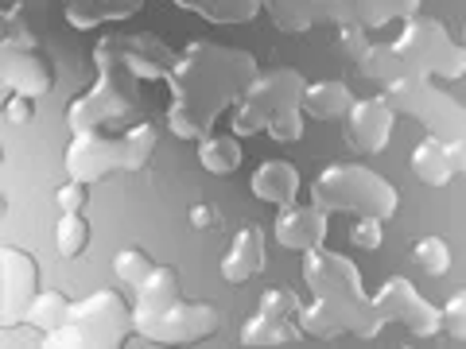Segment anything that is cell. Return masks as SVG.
<instances>
[{"label": "cell", "mask_w": 466, "mask_h": 349, "mask_svg": "<svg viewBox=\"0 0 466 349\" xmlns=\"http://www.w3.org/2000/svg\"><path fill=\"white\" fill-rule=\"evenodd\" d=\"M462 47H466V27H462Z\"/></svg>", "instance_id": "45"}, {"label": "cell", "mask_w": 466, "mask_h": 349, "mask_svg": "<svg viewBox=\"0 0 466 349\" xmlns=\"http://www.w3.org/2000/svg\"><path fill=\"white\" fill-rule=\"evenodd\" d=\"M392 51L404 63V70L416 75H431V78H462L466 75V47L451 39L443 20L431 16H408L400 35L392 39Z\"/></svg>", "instance_id": "8"}, {"label": "cell", "mask_w": 466, "mask_h": 349, "mask_svg": "<svg viewBox=\"0 0 466 349\" xmlns=\"http://www.w3.org/2000/svg\"><path fill=\"white\" fill-rule=\"evenodd\" d=\"M32 116H35V97L8 94V101H5V121L8 125H27Z\"/></svg>", "instance_id": "41"}, {"label": "cell", "mask_w": 466, "mask_h": 349, "mask_svg": "<svg viewBox=\"0 0 466 349\" xmlns=\"http://www.w3.org/2000/svg\"><path fill=\"white\" fill-rule=\"evenodd\" d=\"M311 202L327 214H397V186L361 164H327L311 183Z\"/></svg>", "instance_id": "4"}, {"label": "cell", "mask_w": 466, "mask_h": 349, "mask_svg": "<svg viewBox=\"0 0 466 349\" xmlns=\"http://www.w3.org/2000/svg\"><path fill=\"white\" fill-rule=\"evenodd\" d=\"M86 244H90V222L82 217V210H70L58 217L55 225V249L63 253L66 260H75L86 253Z\"/></svg>", "instance_id": "29"}, {"label": "cell", "mask_w": 466, "mask_h": 349, "mask_svg": "<svg viewBox=\"0 0 466 349\" xmlns=\"http://www.w3.org/2000/svg\"><path fill=\"white\" fill-rule=\"evenodd\" d=\"M385 97L392 101V109L397 113H404V116H412V121L424 125L428 136H440V140L466 136V109L447 90H440L431 75L404 70L400 78H392L385 85Z\"/></svg>", "instance_id": "7"}, {"label": "cell", "mask_w": 466, "mask_h": 349, "mask_svg": "<svg viewBox=\"0 0 466 349\" xmlns=\"http://www.w3.org/2000/svg\"><path fill=\"white\" fill-rule=\"evenodd\" d=\"M272 237L280 249L291 253H311L327 241V210L323 206H303V202H288V206L276 210L272 222Z\"/></svg>", "instance_id": "15"}, {"label": "cell", "mask_w": 466, "mask_h": 349, "mask_svg": "<svg viewBox=\"0 0 466 349\" xmlns=\"http://www.w3.org/2000/svg\"><path fill=\"white\" fill-rule=\"evenodd\" d=\"M412 260H416V268L424 272V275H447L451 268V244L443 237H435V233H428V237H420L412 244Z\"/></svg>", "instance_id": "32"}, {"label": "cell", "mask_w": 466, "mask_h": 349, "mask_svg": "<svg viewBox=\"0 0 466 349\" xmlns=\"http://www.w3.org/2000/svg\"><path fill=\"white\" fill-rule=\"evenodd\" d=\"M133 326V307H125V299L116 291H94L86 299L70 303L66 323L43 334L47 349H113L128 338Z\"/></svg>", "instance_id": "5"}, {"label": "cell", "mask_w": 466, "mask_h": 349, "mask_svg": "<svg viewBox=\"0 0 466 349\" xmlns=\"http://www.w3.org/2000/svg\"><path fill=\"white\" fill-rule=\"evenodd\" d=\"M303 284H308L311 295L339 303L354 318V334H361V338L381 334V323L373 314V295H366V284H361V272L354 260L319 244V249L303 253Z\"/></svg>", "instance_id": "6"}, {"label": "cell", "mask_w": 466, "mask_h": 349, "mask_svg": "<svg viewBox=\"0 0 466 349\" xmlns=\"http://www.w3.org/2000/svg\"><path fill=\"white\" fill-rule=\"evenodd\" d=\"M447 152H451V164H455V171H466V136L447 140Z\"/></svg>", "instance_id": "43"}, {"label": "cell", "mask_w": 466, "mask_h": 349, "mask_svg": "<svg viewBox=\"0 0 466 349\" xmlns=\"http://www.w3.org/2000/svg\"><path fill=\"white\" fill-rule=\"evenodd\" d=\"M361 24L366 27H385L392 20H408L420 12V0H358Z\"/></svg>", "instance_id": "31"}, {"label": "cell", "mask_w": 466, "mask_h": 349, "mask_svg": "<svg viewBox=\"0 0 466 349\" xmlns=\"http://www.w3.org/2000/svg\"><path fill=\"white\" fill-rule=\"evenodd\" d=\"M354 94H350V85L339 82V78H323V82H308V90H303V113L311 116V121H346L350 105H354Z\"/></svg>", "instance_id": "21"}, {"label": "cell", "mask_w": 466, "mask_h": 349, "mask_svg": "<svg viewBox=\"0 0 466 349\" xmlns=\"http://www.w3.org/2000/svg\"><path fill=\"white\" fill-rule=\"evenodd\" d=\"M303 90H308V82H303V75L291 66L257 70V78L245 85V94L238 97V105H233V133L238 136L268 133V125L276 116L299 105Z\"/></svg>", "instance_id": "9"}, {"label": "cell", "mask_w": 466, "mask_h": 349, "mask_svg": "<svg viewBox=\"0 0 466 349\" xmlns=\"http://www.w3.org/2000/svg\"><path fill=\"white\" fill-rule=\"evenodd\" d=\"M179 299L183 295H179V275H175V268L171 264H156L148 280L137 287V303H133V326H137V334L144 326H152L156 318L164 314L171 303H179Z\"/></svg>", "instance_id": "17"}, {"label": "cell", "mask_w": 466, "mask_h": 349, "mask_svg": "<svg viewBox=\"0 0 466 349\" xmlns=\"http://www.w3.org/2000/svg\"><path fill=\"white\" fill-rule=\"evenodd\" d=\"M265 268V233L257 225H245L233 233L229 249L222 256V280L226 284H245Z\"/></svg>", "instance_id": "18"}, {"label": "cell", "mask_w": 466, "mask_h": 349, "mask_svg": "<svg viewBox=\"0 0 466 349\" xmlns=\"http://www.w3.org/2000/svg\"><path fill=\"white\" fill-rule=\"evenodd\" d=\"M187 222H191V229H214L218 225V210L210 206V202H195L191 214H187Z\"/></svg>", "instance_id": "42"}, {"label": "cell", "mask_w": 466, "mask_h": 349, "mask_svg": "<svg viewBox=\"0 0 466 349\" xmlns=\"http://www.w3.org/2000/svg\"><path fill=\"white\" fill-rule=\"evenodd\" d=\"M144 8V0H63V16L78 32H94L101 24L128 20Z\"/></svg>", "instance_id": "20"}, {"label": "cell", "mask_w": 466, "mask_h": 349, "mask_svg": "<svg viewBox=\"0 0 466 349\" xmlns=\"http://www.w3.org/2000/svg\"><path fill=\"white\" fill-rule=\"evenodd\" d=\"M291 338H296V334H291V323H280V318H272L265 311H253L241 323V342L245 345H280V342H291Z\"/></svg>", "instance_id": "28"}, {"label": "cell", "mask_w": 466, "mask_h": 349, "mask_svg": "<svg viewBox=\"0 0 466 349\" xmlns=\"http://www.w3.org/2000/svg\"><path fill=\"white\" fill-rule=\"evenodd\" d=\"M257 311L280 318V323H291V318L299 314V299H296V291H288V287H268L265 295H260Z\"/></svg>", "instance_id": "35"}, {"label": "cell", "mask_w": 466, "mask_h": 349, "mask_svg": "<svg viewBox=\"0 0 466 349\" xmlns=\"http://www.w3.org/2000/svg\"><path fill=\"white\" fill-rule=\"evenodd\" d=\"M218 326V311L210 303H195V299H179L156 318L152 326L140 330V338L148 342H164V345H187L198 342Z\"/></svg>", "instance_id": "14"}, {"label": "cell", "mask_w": 466, "mask_h": 349, "mask_svg": "<svg viewBox=\"0 0 466 349\" xmlns=\"http://www.w3.org/2000/svg\"><path fill=\"white\" fill-rule=\"evenodd\" d=\"M296 323H299L303 334H311V338H339V334L354 330V318H350L339 303L319 299V295H311L308 307H299Z\"/></svg>", "instance_id": "23"}, {"label": "cell", "mask_w": 466, "mask_h": 349, "mask_svg": "<svg viewBox=\"0 0 466 349\" xmlns=\"http://www.w3.org/2000/svg\"><path fill=\"white\" fill-rule=\"evenodd\" d=\"M94 66H97V82L82 97L70 101V109H66L70 136L97 133V128H109L140 113V78L133 70L106 55H94Z\"/></svg>", "instance_id": "3"}, {"label": "cell", "mask_w": 466, "mask_h": 349, "mask_svg": "<svg viewBox=\"0 0 466 349\" xmlns=\"http://www.w3.org/2000/svg\"><path fill=\"white\" fill-rule=\"evenodd\" d=\"M366 32H370L366 24H342V27H339V43H334V47H339V55H346V58H354V63H358V58L366 55V47H370Z\"/></svg>", "instance_id": "39"}, {"label": "cell", "mask_w": 466, "mask_h": 349, "mask_svg": "<svg viewBox=\"0 0 466 349\" xmlns=\"http://www.w3.org/2000/svg\"><path fill=\"white\" fill-rule=\"evenodd\" d=\"M373 314H377V323H381V326L404 323V330L416 334V338H431V334L443 330V307L428 303L416 291V284L404 280V275H389V280L377 287Z\"/></svg>", "instance_id": "10"}, {"label": "cell", "mask_w": 466, "mask_h": 349, "mask_svg": "<svg viewBox=\"0 0 466 349\" xmlns=\"http://www.w3.org/2000/svg\"><path fill=\"white\" fill-rule=\"evenodd\" d=\"M94 55H106L125 63L140 82H156V78H167L171 66H175V55L164 39L156 32H137V35H106L94 43Z\"/></svg>", "instance_id": "11"}, {"label": "cell", "mask_w": 466, "mask_h": 349, "mask_svg": "<svg viewBox=\"0 0 466 349\" xmlns=\"http://www.w3.org/2000/svg\"><path fill=\"white\" fill-rule=\"evenodd\" d=\"M443 330L455 342H466V287L443 303Z\"/></svg>", "instance_id": "38"}, {"label": "cell", "mask_w": 466, "mask_h": 349, "mask_svg": "<svg viewBox=\"0 0 466 349\" xmlns=\"http://www.w3.org/2000/svg\"><path fill=\"white\" fill-rule=\"evenodd\" d=\"M86 194H90V183L70 179V183H63L55 191V202H58V210L63 214H70V210H86Z\"/></svg>", "instance_id": "40"}, {"label": "cell", "mask_w": 466, "mask_h": 349, "mask_svg": "<svg viewBox=\"0 0 466 349\" xmlns=\"http://www.w3.org/2000/svg\"><path fill=\"white\" fill-rule=\"evenodd\" d=\"M66 314H70V299L63 295V291H39V295L32 299V307H27V314H24V323L43 330V334H51V330H58L66 323Z\"/></svg>", "instance_id": "26"}, {"label": "cell", "mask_w": 466, "mask_h": 349, "mask_svg": "<svg viewBox=\"0 0 466 349\" xmlns=\"http://www.w3.org/2000/svg\"><path fill=\"white\" fill-rule=\"evenodd\" d=\"M187 12H198L210 24H249L260 12V0H171Z\"/></svg>", "instance_id": "24"}, {"label": "cell", "mask_w": 466, "mask_h": 349, "mask_svg": "<svg viewBox=\"0 0 466 349\" xmlns=\"http://www.w3.org/2000/svg\"><path fill=\"white\" fill-rule=\"evenodd\" d=\"M0 78H5L8 94H24V97H43L55 85L51 63H43L39 51H24V47H0Z\"/></svg>", "instance_id": "16"}, {"label": "cell", "mask_w": 466, "mask_h": 349, "mask_svg": "<svg viewBox=\"0 0 466 349\" xmlns=\"http://www.w3.org/2000/svg\"><path fill=\"white\" fill-rule=\"evenodd\" d=\"M152 268H156V260H152L148 253H144V249H137V244H133V249H121V253L113 256V272H116V280H121L125 287H133V291H137L144 280H148Z\"/></svg>", "instance_id": "33"}, {"label": "cell", "mask_w": 466, "mask_h": 349, "mask_svg": "<svg viewBox=\"0 0 466 349\" xmlns=\"http://www.w3.org/2000/svg\"><path fill=\"white\" fill-rule=\"evenodd\" d=\"M381 222H385V217H373V214H358L354 229H350V241H354L358 249H366V253L381 249V241H385V233H381Z\"/></svg>", "instance_id": "36"}, {"label": "cell", "mask_w": 466, "mask_h": 349, "mask_svg": "<svg viewBox=\"0 0 466 349\" xmlns=\"http://www.w3.org/2000/svg\"><path fill=\"white\" fill-rule=\"evenodd\" d=\"M198 164L207 167L210 174H233L241 167V140H238V133L233 136H218V133L202 136L198 140Z\"/></svg>", "instance_id": "25"}, {"label": "cell", "mask_w": 466, "mask_h": 349, "mask_svg": "<svg viewBox=\"0 0 466 349\" xmlns=\"http://www.w3.org/2000/svg\"><path fill=\"white\" fill-rule=\"evenodd\" d=\"M156 125L152 121H140L125 133H75V140L66 144V155H63V167L70 179H82V183H101L116 171H140L144 164L152 159L156 152Z\"/></svg>", "instance_id": "2"}, {"label": "cell", "mask_w": 466, "mask_h": 349, "mask_svg": "<svg viewBox=\"0 0 466 349\" xmlns=\"http://www.w3.org/2000/svg\"><path fill=\"white\" fill-rule=\"evenodd\" d=\"M311 12H315V20L334 24V27H342V24H361L358 0H311Z\"/></svg>", "instance_id": "34"}, {"label": "cell", "mask_w": 466, "mask_h": 349, "mask_svg": "<svg viewBox=\"0 0 466 349\" xmlns=\"http://www.w3.org/2000/svg\"><path fill=\"white\" fill-rule=\"evenodd\" d=\"M16 5H24V8H27V5H32V8H43L47 0H16Z\"/></svg>", "instance_id": "44"}, {"label": "cell", "mask_w": 466, "mask_h": 349, "mask_svg": "<svg viewBox=\"0 0 466 349\" xmlns=\"http://www.w3.org/2000/svg\"><path fill=\"white\" fill-rule=\"evenodd\" d=\"M260 12H268V20L291 35H299V32H308L311 24H319L311 12V0H260Z\"/></svg>", "instance_id": "27"}, {"label": "cell", "mask_w": 466, "mask_h": 349, "mask_svg": "<svg viewBox=\"0 0 466 349\" xmlns=\"http://www.w3.org/2000/svg\"><path fill=\"white\" fill-rule=\"evenodd\" d=\"M392 125H397V109H392V101L385 94L361 97L346 113V140H350L354 152L377 155V152H385V144L392 136Z\"/></svg>", "instance_id": "13"}, {"label": "cell", "mask_w": 466, "mask_h": 349, "mask_svg": "<svg viewBox=\"0 0 466 349\" xmlns=\"http://www.w3.org/2000/svg\"><path fill=\"white\" fill-rule=\"evenodd\" d=\"M412 174L424 186H447L451 183V174H455V164H451V152H447V140L440 136H428V140H420L416 148H412Z\"/></svg>", "instance_id": "22"}, {"label": "cell", "mask_w": 466, "mask_h": 349, "mask_svg": "<svg viewBox=\"0 0 466 349\" xmlns=\"http://www.w3.org/2000/svg\"><path fill=\"white\" fill-rule=\"evenodd\" d=\"M35 284H39L35 256L16 249V244H5L0 249V326L24 323L32 299L39 295Z\"/></svg>", "instance_id": "12"}, {"label": "cell", "mask_w": 466, "mask_h": 349, "mask_svg": "<svg viewBox=\"0 0 466 349\" xmlns=\"http://www.w3.org/2000/svg\"><path fill=\"white\" fill-rule=\"evenodd\" d=\"M358 70H361L366 78L389 85L392 78H400V75H404V63L397 58V51H392V43H389V47H377V43H370L366 55L358 58Z\"/></svg>", "instance_id": "30"}, {"label": "cell", "mask_w": 466, "mask_h": 349, "mask_svg": "<svg viewBox=\"0 0 466 349\" xmlns=\"http://www.w3.org/2000/svg\"><path fill=\"white\" fill-rule=\"evenodd\" d=\"M303 105H296V109H288V113H280L276 121L268 125V140H276V144H296L299 136H303Z\"/></svg>", "instance_id": "37"}, {"label": "cell", "mask_w": 466, "mask_h": 349, "mask_svg": "<svg viewBox=\"0 0 466 349\" xmlns=\"http://www.w3.org/2000/svg\"><path fill=\"white\" fill-rule=\"evenodd\" d=\"M253 78H257V58L249 51L210 43V39L187 43L175 55L171 75L164 78L171 85L167 128L179 140L210 136L218 116L229 105H238V97Z\"/></svg>", "instance_id": "1"}, {"label": "cell", "mask_w": 466, "mask_h": 349, "mask_svg": "<svg viewBox=\"0 0 466 349\" xmlns=\"http://www.w3.org/2000/svg\"><path fill=\"white\" fill-rule=\"evenodd\" d=\"M249 191H253V198L280 210L288 202H296V194H299V171H296V164H288V159H265V164L253 171Z\"/></svg>", "instance_id": "19"}]
</instances>
